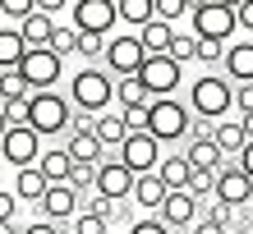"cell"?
Returning a JSON list of instances; mask_svg holds the SVG:
<instances>
[{
	"mask_svg": "<svg viewBox=\"0 0 253 234\" xmlns=\"http://www.w3.org/2000/svg\"><path fill=\"white\" fill-rule=\"evenodd\" d=\"M133 78H138V83H143V92L157 101V97H175V92H180L184 69L175 65L170 55H147V60H143V69H138Z\"/></svg>",
	"mask_w": 253,
	"mask_h": 234,
	"instance_id": "cell-6",
	"label": "cell"
},
{
	"mask_svg": "<svg viewBox=\"0 0 253 234\" xmlns=\"http://www.w3.org/2000/svg\"><path fill=\"white\" fill-rule=\"evenodd\" d=\"M23 97H33L28 83H23V74L19 69H5V74H0V106H5V101H23Z\"/></svg>",
	"mask_w": 253,
	"mask_h": 234,
	"instance_id": "cell-30",
	"label": "cell"
},
{
	"mask_svg": "<svg viewBox=\"0 0 253 234\" xmlns=\"http://www.w3.org/2000/svg\"><path fill=\"white\" fill-rule=\"evenodd\" d=\"M161 198H166V184H161L157 174H138L133 188H129V202H133V207H143V211H152V216L161 207Z\"/></svg>",
	"mask_w": 253,
	"mask_h": 234,
	"instance_id": "cell-21",
	"label": "cell"
},
{
	"mask_svg": "<svg viewBox=\"0 0 253 234\" xmlns=\"http://www.w3.org/2000/svg\"><path fill=\"white\" fill-rule=\"evenodd\" d=\"M207 138L216 142V152L226 156V161H230V156H240V152H244V142H249V138H244V124H240V120H216Z\"/></svg>",
	"mask_w": 253,
	"mask_h": 234,
	"instance_id": "cell-19",
	"label": "cell"
},
{
	"mask_svg": "<svg viewBox=\"0 0 253 234\" xmlns=\"http://www.w3.org/2000/svg\"><path fill=\"white\" fill-rule=\"evenodd\" d=\"M235 33H249V41H253V0L235 5Z\"/></svg>",
	"mask_w": 253,
	"mask_h": 234,
	"instance_id": "cell-38",
	"label": "cell"
},
{
	"mask_svg": "<svg viewBox=\"0 0 253 234\" xmlns=\"http://www.w3.org/2000/svg\"><path fill=\"white\" fill-rule=\"evenodd\" d=\"M189 19H193V37L198 41L230 46V37H235V5L230 0H198V5H189Z\"/></svg>",
	"mask_w": 253,
	"mask_h": 234,
	"instance_id": "cell-4",
	"label": "cell"
},
{
	"mask_svg": "<svg viewBox=\"0 0 253 234\" xmlns=\"http://www.w3.org/2000/svg\"><path fill=\"white\" fill-rule=\"evenodd\" d=\"M19 202H42V193H46V179L37 174V166H28V170H14V188H9Z\"/></svg>",
	"mask_w": 253,
	"mask_h": 234,
	"instance_id": "cell-26",
	"label": "cell"
},
{
	"mask_svg": "<svg viewBox=\"0 0 253 234\" xmlns=\"http://www.w3.org/2000/svg\"><path fill=\"white\" fill-rule=\"evenodd\" d=\"M221 69H226V78L230 87H240V83H253V41L244 37V41H230L226 46V55H221Z\"/></svg>",
	"mask_w": 253,
	"mask_h": 234,
	"instance_id": "cell-16",
	"label": "cell"
},
{
	"mask_svg": "<svg viewBox=\"0 0 253 234\" xmlns=\"http://www.w3.org/2000/svg\"><path fill=\"white\" fill-rule=\"evenodd\" d=\"M69 106L74 110H83V115H106L111 106H115V78L111 74H101L97 65H83L79 74H69Z\"/></svg>",
	"mask_w": 253,
	"mask_h": 234,
	"instance_id": "cell-1",
	"label": "cell"
},
{
	"mask_svg": "<svg viewBox=\"0 0 253 234\" xmlns=\"http://www.w3.org/2000/svg\"><path fill=\"white\" fill-rule=\"evenodd\" d=\"M19 234H60V225H51V221H33V225H19Z\"/></svg>",
	"mask_w": 253,
	"mask_h": 234,
	"instance_id": "cell-44",
	"label": "cell"
},
{
	"mask_svg": "<svg viewBox=\"0 0 253 234\" xmlns=\"http://www.w3.org/2000/svg\"><path fill=\"white\" fill-rule=\"evenodd\" d=\"M0 234H19V225H14V221H0Z\"/></svg>",
	"mask_w": 253,
	"mask_h": 234,
	"instance_id": "cell-46",
	"label": "cell"
},
{
	"mask_svg": "<svg viewBox=\"0 0 253 234\" xmlns=\"http://www.w3.org/2000/svg\"><path fill=\"white\" fill-rule=\"evenodd\" d=\"M147 101H152V97L143 92L138 78H115V106H120V110H138V106H147Z\"/></svg>",
	"mask_w": 253,
	"mask_h": 234,
	"instance_id": "cell-28",
	"label": "cell"
},
{
	"mask_svg": "<svg viewBox=\"0 0 253 234\" xmlns=\"http://www.w3.org/2000/svg\"><path fill=\"white\" fill-rule=\"evenodd\" d=\"M65 152H69L74 166H97V161L106 156V152H101V142H97L92 134H65Z\"/></svg>",
	"mask_w": 253,
	"mask_h": 234,
	"instance_id": "cell-23",
	"label": "cell"
},
{
	"mask_svg": "<svg viewBox=\"0 0 253 234\" xmlns=\"http://www.w3.org/2000/svg\"><path fill=\"white\" fill-rule=\"evenodd\" d=\"M138 46H143V55H166L170 51V41H175V28H166V23H147V28H138Z\"/></svg>",
	"mask_w": 253,
	"mask_h": 234,
	"instance_id": "cell-25",
	"label": "cell"
},
{
	"mask_svg": "<svg viewBox=\"0 0 253 234\" xmlns=\"http://www.w3.org/2000/svg\"><path fill=\"white\" fill-rule=\"evenodd\" d=\"M42 221H51V225H69L74 216H79V193H74L69 184H46V193H42Z\"/></svg>",
	"mask_w": 253,
	"mask_h": 234,
	"instance_id": "cell-14",
	"label": "cell"
},
{
	"mask_svg": "<svg viewBox=\"0 0 253 234\" xmlns=\"http://www.w3.org/2000/svg\"><path fill=\"white\" fill-rule=\"evenodd\" d=\"M235 110V87L221 78V74H198L189 83V115L203 124H216V120H230Z\"/></svg>",
	"mask_w": 253,
	"mask_h": 234,
	"instance_id": "cell-2",
	"label": "cell"
},
{
	"mask_svg": "<svg viewBox=\"0 0 253 234\" xmlns=\"http://www.w3.org/2000/svg\"><path fill=\"white\" fill-rule=\"evenodd\" d=\"M23 37H19V28H9V23H0V74L5 69H19V60H23Z\"/></svg>",
	"mask_w": 253,
	"mask_h": 234,
	"instance_id": "cell-27",
	"label": "cell"
},
{
	"mask_svg": "<svg viewBox=\"0 0 253 234\" xmlns=\"http://www.w3.org/2000/svg\"><path fill=\"white\" fill-rule=\"evenodd\" d=\"M161 156H166V152H161V142L147 138V134H129L120 147H115V161H120L133 179H138V174H152L161 166Z\"/></svg>",
	"mask_w": 253,
	"mask_h": 234,
	"instance_id": "cell-9",
	"label": "cell"
},
{
	"mask_svg": "<svg viewBox=\"0 0 253 234\" xmlns=\"http://www.w3.org/2000/svg\"><path fill=\"white\" fill-rule=\"evenodd\" d=\"M235 110H240V115H253V83H240V87H235Z\"/></svg>",
	"mask_w": 253,
	"mask_h": 234,
	"instance_id": "cell-40",
	"label": "cell"
},
{
	"mask_svg": "<svg viewBox=\"0 0 253 234\" xmlns=\"http://www.w3.org/2000/svg\"><path fill=\"white\" fill-rule=\"evenodd\" d=\"M157 221L166 225L170 234L175 230H189L193 221H198V202H193L189 193H166V198H161V207H157Z\"/></svg>",
	"mask_w": 253,
	"mask_h": 234,
	"instance_id": "cell-15",
	"label": "cell"
},
{
	"mask_svg": "<svg viewBox=\"0 0 253 234\" xmlns=\"http://www.w3.org/2000/svg\"><path fill=\"white\" fill-rule=\"evenodd\" d=\"M5 129H9V124H5V115H0V138H5Z\"/></svg>",
	"mask_w": 253,
	"mask_h": 234,
	"instance_id": "cell-48",
	"label": "cell"
},
{
	"mask_svg": "<svg viewBox=\"0 0 253 234\" xmlns=\"http://www.w3.org/2000/svg\"><path fill=\"white\" fill-rule=\"evenodd\" d=\"M101 51H106V37H87V33H79V37H74V55H83L87 65H92V60H101Z\"/></svg>",
	"mask_w": 253,
	"mask_h": 234,
	"instance_id": "cell-34",
	"label": "cell"
},
{
	"mask_svg": "<svg viewBox=\"0 0 253 234\" xmlns=\"http://www.w3.org/2000/svg\"><path fill=\"white\" fill-rule=\"evenodd\" d=\"M129 234H170V230H166V225H161V221H157V216H138V221H133V225H129Z\"/></svg>",
	"mask_w": 253,
	"mask_h": 234,
	"instance_id": "cell-39",
	"label": "cell"
},
{
	"mask_svg": "<svg viewBox=\"0 0 253 234\" xmlns=\"http://www.w3.org/2000/svg\"><path fill=\"white\" fill-rule=\"evenodd\" d=\"M212 184H216V174H198V170H189V184L180 188V193H189L193 202H203V198H212Z\"/></svg>",
	"mask_w": 253,
	"mask_h": 234,
	"instance_id": "cell-33",
	"label": "cell"
},
{
	"mask_svg": "<svg viewBox=\"0 0 253 234\" xmlns=\"http://www.w3.org/2000/svg\"><path fill=\"white\" fill-rule=\"evenodd\" d=\"M92 138L101 142V152H106V156H115V147L129 138V129H125V120H120V110L97 115V120H92Z\"/></svg>",
	"mask_w": 253,
	"mask_h": 234,
	"instance_id": "cell-18",
	"label": "cell"
},
{
	"mask_svg": "<svg viewBox=\"0 0 253 234\" xmlns=\"http://www.w3.org/2000/svg\"><path fill=\"white\" fill-rule=\"evenodd\" d=\"M230 234H249V230H244V225H235V230H230Z\"/></svg>",
	"mask_w": 253,
	"mask_h": 234,
	"instance_id": "cell-49",
	"label": "cell"
},
{
	"mask_svg": "<svg viewBox=\"0 0 253 234\" xmlns=\"http://www.w3.org/2000/svg\"><path fill=\"white\" fill-rule=\"evenodd\" d=\"M101 60H106V74H115V78H133L143 69V46H138V37H106V51H101Z\"/></svg>",
	"mask_w": 253,
	"mask_h": 234,
	"instance_id": "cell-10",
	"label": "cell"
},
{
	"mask_svg": "<svg viewBox=\"0 0 253 234\" xmlns=\"http://www.w3.org/2000/svg\"><path fill=\"white\" fill-rule=\"evenodd\" d=\"M115 19L129 23V28H147L152 23V0H120L115 5Z\"/></svg>",
	"mask_w": 253,
	"mask_h": 234,
	"instance_id": "cell-29",
	"label": "cell"
},
{
	"mask_svg": "<svg viewBox=\"0 0 253 234\" xmlns=\"http://www.w3.org/2000/svg\"><path fill=\"white\" fill-rule=\"evenodd\" d=\"M74 37H79V33H74L69 23H55V28H51V41H46V51L65 60V55H74Z\"/></svg>",
	"mask_w": 253,
	"mask_h": 234,
	"instance_id": "cell-31",
	"label": "cell"
},
{
	"mask_svg": "<svg viewBox=\"0 0 253 234\" xmlns=\"http://www.w3.org/2000/svg\"><path fill=\"white\" fill-rule=\"evenodd\" d=\"M37 156H42V138L28 124L5 129V138H0V161H9L14 170H28V166H37Z\"/></svg>",
	"mask_w": 253,
	"mask_h": 234,
	"instance_id": "cell-12",
	"label": "cell"
},
{
	"mask_svg": "<svg viewBox=\"0 0 253 234\" xmlns=\"http://www.w3.org/2000/svg\"><path fill=\"white\" fill-rule=\"evenodd\" d=\"M120 23L115 19V0H74L69 5V28L87 37H111V28Z\"/></svg>",
	"mask_w": 253,
	"mask_h": 234,
	"instance_id": "cell-7",
	"label": "cell"
},
{
	"mask_svg": "<svg viewBox=\"0 0 253 234\" xmlns=\"http://www.w3.org/2000/svg\"><path fill=\"white\" fill-rule=\"evenodd\" d=\"M221 55H226V46H221V41H198V37H193V60H198V65L216 69V65H221Z\"/></svg>",
	"mask_w": 253,
	"mask_h": 234,
	"instance_id": "cell-32",
	"label": "cell"
},
{
	"mask_svg": "<svg viewBox=\"0 0 253 234\" xmlns=\"http://www.w3.org/2000/svg\"><path fill=\"white\" fill-rule=\"evenodd\" d=\"M129 188H133V174H129L115 156H101V161H97V174H92V198L129 202Z\"/></svg>",
	"mask_w": 253,
	"mask_h": 234,
	"instance_id": "cell-11",
	"label": "cell"
},
{
	"mask_svg": "<svg viewBox=\"0 0 253 234\" xmlns=\"http://www.w3.org/2000/svg\"><path fill=\"white\" fill-rule=\"evenodd\" d=\"M33 9H37V0H0V14L9 19V28H19Z\"/></svg>",
	"mask_w": 253,
	"mask_h": 234,
	"instance_id": "cell-35",
	"label": "cell"
},
{
	"mask_svg": "<svg viewBox=\"0 0 253 234\" xmlns=\"http://www.w3.org/2000/svg\"><path fill=\"white\" fill-rule=\"evenodd\" d=\"M240 124H244V138L253 142V115H240Z\"/></svg>",
	"mask_w": 253,
	"mask_h": 234,
	"instance_id": "cell-45",
	"label": "cell"
},
{
	"mask_svg": "<svg viewBox=\"0 0 253 234\" xmlns=\"http://www.w3.org/2000/svg\"><path fill=\"white\" fill-rule=\"evenodd\" d=\"M106 230H111V225L101 221V216H87V211H79V216L69 221V234H106Z\"/></svg>",
	"mask_w": 253,
	"mask_h": 234,
	"instance_id": "cell-36",
	"label": "cell"
},
{
	"mask_svg": "<svg viewBox=\"0 0 253 234\" xmlns=\"http://www.w3.org/2000/svg\"><path fill=\"white\" fill-rule=\"evenodd\" d=\"M189 147L180 152L184 161H189V170H198V174H216L221 166H226V156L216 152V142L212 138H184Z\"/></svg>",
	"mask_w": 253,
	"mask_h": 234,
	"instance_id": "cell-17",
	"label": "cell"
},
{
	"mask_svg": "<svg viewBox=\"0 0 253 234\" xmlns=\"http://www.w3.org/2000/svg\"><path fill=\"white\" fill-rule=\"evenodd\" d=\"M235 170H240V174H244V179L253 184V142H244V152H240V156H235Z\"/></svg>",
	"mask_w": 253,
	"mask_h": 234,
	"instance_id": "cell-42",
	"label": "cell"
},
{
	"mask_svg": "<svg viewBox=\"0 0 253 234\" xmlns=\"http://www.w3.org/2000/svg\"><path fill=\"white\" fill-rule=\"evenodd\" d=\"M14 216H19V198L9 188H0V221H14Z\"/></svg>",
	"mask_w": 253,
	"mask_h": 234,
	"instance_id": "cell-41",
	"label": "cell"
},
{
	"mask_svg": "<svg viewBox=\"0 0 253 234\" xmlns=\"http://www.w3.org/2000/svg\"><path fill=\"white\" fill-rule=\"evenodd\" d=\"M69 170H74V161H69L65 147H42V156H37V174H42L46 184H69Z\"/></svg>",
	"mask_w": 253,
	"mask_h": 234,
	"instance_id": "cell-20",
	"label": "cell"
},
{
	"mask_svg": "<svg viewBox=\"0 0 253 234\" xmlns=\"http://www.w3.org/2000/svg\"><path fill=\"white\" fill-rule=\"evenodd\" d=\"M244 230H249V234H253V207H249V216H244Z\"/></svg>",
	"mask_w": 253,
	"mask_h": 234,
	"instance_id": "cell-47",
	"label": "cell"
},
{
	"mask_svg": "<svg viewBox=\"0 0 253 234\" xmlns=\"http://www.w3.org/2000/svg\"><path fill=\"white\" fill-rule=\"evenodd\" d=\"M212 193L221 207H230V211H240V207H253V184L244 179L240 170H235V161H226V166L216 170V184H212Z\"/></svg>",
	"mask_w": 253,
	"mask_h": 234,
	"instance_id": "cell-13",
	"label": "cell"
},
{
	"mask_svg": "<svg viewBox=\"0 0 253 234\" xmlns=\"http://www.w3.org/2000/svg\"><path fill=\"white\" fill-rule=\"evenodd\" d=\"M28 129L37 138H55L69 129V101L60 92H33L28 97Z\"/></svg>",
	"mask_w": 253,
	"mask_h": 234,
	"instance_id": "cell-5",
	"label": "cell"
},
{
	"mask_svg": "<svg viewBox=\"0 0 253 234\" xmlns=\"http://www.w3.org/2000/svg\"><path fill=\"white\" fill-rule=\"evenodd\" d=\"M189 124H193V115H189L184 101H175V97L147 101V124H143V134L157 138L161 147H166V142H184V138H189Z\"/></svg>",
	"mask_w": 253,
	"mask_h": 234,
	"instance_id": "cell-3",
	"label": "cell"
},
{
	"mask_svg": "<svg viewBox=\"0 0 253 234\" xmlns=\"http://www.w3.org/2000/svg\"><path fill=\"white\" fill-rule=\"evenodd\" d=\"M189 234H230V230H221L216 221H207V216H198V221L189 225Z\"/></svg>",
	"mask_w": 253,
	"mask_h": 234,
	"instance_id": "cell-43",
	"label": "cell"
},
{
	"mask_svg": "<svg viewBox=\"0 0 253 234\" xmlns=\"http://www.w3.org/2000/svg\"><path fill=\"white\" fill-rule=\"evenodd\" d=\"M19 74L28 83V92H55V83L65 78V60L51 55V51H23Z\"/></svg>",
	"mask_w": 253,
	"mask_h": 234,
	"instance_id": "cell-8",
	"label": "cell"
},
{
	"mask_svg": "<svg viewBox=\"0 0 253 234\" xmlns=\"http://www.w3.org/2000/svg\"><path fill=\"white\" fill-rule=\"evenodd\" d=\"M51 28H55V19H46L42 9H33V14H28V19L19 23V37H23V46H28V51H46Z\"/></svg>",
	"mask_w": 253,
	"mask_h": 234,
	"instance_id": "cell-22",
	"label": "cell"
},
{
	"mask_svg": "<svg viewBox=\"0 0 253 234\" xmlns=\"http://www.w3.org/2000/svg\"><path fill=\"white\" fill-rule=\"evenodd\" d=\"M152 174L166 184V193H180V188L189 184V161H184L180 152H170V156H161V166H157Z\"/></svg>",
	"mask_w": 253,
	"mask_h": 234,
	"instance_id": "cell-24",
	"label": "cell"
},
{
	"mask_svg": "<svg viewBox=\"0 0 253 234\" xmlns=\"http://www.w3.org/2000/svg\"><path fill=\"white\" fill-rule=\"evenodd\" d=\"M166 55L184 69V65L193 60V37H180V28H175V41H170V51H166Z\"/></svg>",
	"mask_w": 253,
	"mask_h": 234,
	"instance_id": "cell-37",
	"label": "cell"
}]
</instances>
